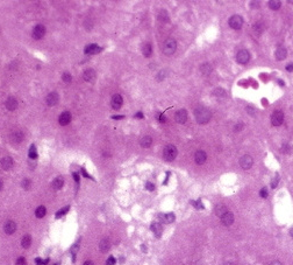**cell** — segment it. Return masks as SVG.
Returning a JSON list of instances; mask_svg holds the SVG:
<instances>
[{"mask_svg": "<svg viewBox=\"0 0 293 265\" xmlns=\"http://www.w3.org/2000/svg\"><path fill=\"white\" fill-rule=\"evenodd\" d=\"M194 117L199 124H207L211 120L212 113L207 108L200 106V108H197L194 110Z\"/></svg>", "mask_w": 293, "mask_h": 265, "instance_id": "1", "label": "cell"}, {"mask_svg": "<svg viewBox=\"0 0 293 265\" xmlns=\"http://www.w3.org/2000/svg\"><path fill=\"white\" fill-rule=\"evenodd\" d=\"M176 48H177V43L173 39H167L162 45V51L167 56L173 54L176 51Z\"/></svg>", "mask_w": 293, "mask_h": 265, "instance_id": "2", "label": "cell"}, {"mask_svg": "<svg viewBox=\"0 0 293 265\" xmlns=\"http://www.w3.org/2000/svg\"><path fill=\"white\" fill-rule=\"evenodd\" d=\"M177 157V149L173 145H167L163 151V158L167 161H172Z\"/></svg>", "mask_w": 293, "mask_h": 265, "instance_id": "3", "label": "cell"}, {"mask_svg": "<svg viewBox=\"0 0 293 265\" xmlns=\"http://www.w3.org/2000/svg\"><path fill=\"white\" fill-rule=\"evenodd\" d=\"M284 122V113L280 110H276L271 115V124L273 126H280Z\"/></svg>", "mask_w": 293, "mask_h": 265, "instance_id": "4", "label": "cell"}, {"mask_svg": "<svg viewBox=\"0 0 293 265\" xmlns=\"http://www.w3.org/2000/svg\"><path fill=\"white\" fill-rule=\"evenodd\" d=\"M228 24L233 29H240L243 26V19L241 15H233V17H230Z\"/></svg>", "mask_w": 293, "mask_h": 265, "instance_id": "5", "label": "cell"}, {"mask_svg": "<svg viewBox=\"0 0 293 265\" xmlns=\"http://www.w3.org/2000/svg\"><path fill=\"white\" fill-rule=\"evenodd\" d=\"M249 58H250V54H249L248 50L242 49L240 50L237 54H236V61L241 64H245V63L249 62Z\"/></svg>", "mask_w": 293, "mask_h": 265, "instance_id": "6", "label": "cell"}, {"mask_svg": "<svg viewBox=\"0 0 293 265\" xmlns=\"http://www.w3.org/2000/svg\"><path fill=\"white\" fill-rule=\"evenodd\" d=\"M252 164H254V160H252V158L250 157L249 154H245V155H243V157L240 159V165L243 170H249V168H251Z\"/></svg>", "mask_w": 293, "mask_h": 265, "instance_id": "7", "label": "cell"}, {"mask_svg": "<svg viewBox=\"0 0 293 265\" xmlns=\"http://www.w3.org/2000/svg\"><path fill=\"white\" fill-rule=\"evenodd\" d=\"M45 34V27L42 25H37L35 28L33 29V37L35 39V40H40V39H42V37L44 36Z\"/></svg>", "mask_w": 293, "mask_h": 265, "instance_id": "8", "label": "cell"}, {"mask_svg": "<svg viewBox=\"0 0 293 265\" xmlns=\"http://www.w3.org/2000/svg\"><path fill=\"white\" fill-rule=\"evenodd\" d=\"M221 223L224 224V225H226V227L232 225V224L234 223V215H233V213L227 211L226 214H224V215L221 216Z\"/></svg>", "mask_w": 293, "mask_h": 265, "instance_id": "9", "label": "cell"}, {"mask_svg": "<svg viewBox=\"0 0 293 265\" xmlns=\"http://www.w3.org/2000/svg\"><path fill=\"white\" fill-rule=\"evenodd\" d=\"M175 119L177 123H179V124H184L185 122H186L187 119V112L186 110H184V109H182V110H178V111L176 112L175 115Z\"/></svg>", "mask_w": 293, "mask_h": 265, "instance_id": "10", "label": "cell"}, {"mask_svg": "<svg viewBox=\"0 0 293 265\" xmlns=\"http://www.w3.org/2000/svg\"><path fill=\"white\" fill-rule=\"evenodd\" d=\"M207 159V154L205 153L203 151H197L194 154V160L198 165H203V162L206 161Z\"/></svg>", "mask_w": 293, "mask_h": 265, "instance_id": "11", "label": "cell"}, {"mask_svg": "<svg viewBox=\"0 0 293 265\" xmlns=\"http://www.w3.org/2000/svg\"><path fill=\"white\" fill-rule=\"evenodd\" d=\"M4 230L7 235H12V234H14L15 230H16L15 222H13V221H7L4 225Z\"/></svg>", "mask_w": 293, "mask_h": 265, "instance_id": "12", "label": "cell"}, {"mask_svg": "<svg viewBox=\"0 0 293 265\" xmlns=\"http://www.w3.org/2000/svg\"><path fill=\"white\" fill-rule=\"evenodd\" d=\"M58 94L57 92H51V94H49L48 96H47V104H48L49 106H54V105H56L57 103H58Z\"/></svg>", "mask_w": 293, "mask_h": 265, "instance_id": "13", "label": "cell"}, {"mask_svg": "<svg viewBox=\"0 0 293 265\" xmlns=\"http://www.w3.org/2000/svg\"><path fill=\"white\" fill-rule=\"evenodd\" d=\"M0 164H1V167H3V170H8L12 168L13 166V159L11 157H4L3 159H1V161H0Z\"/></svg>", "mask_w": 293, "mask_h": 265, "instance_id": "14", "label": "cell"}, {"mask_svg": "<svg viewBox=\"0 0 293 265\" xmlns=\"http://www.w3.org/2000/svg\"><path fill=\"white\" fill-rule=\"evenodd\" d=\"M111 104H112V108L115 109V110H118V109L121 108V105H122L121 95H114L113 97H112V102H111Z\"/></svg>", "mask_w": 293, "mask_h": 265, "instance_id": "15", "label": "cell"}, {"mask_svg": "<svg viewBox=\"0 0 293 265\" xmlns=\"http://www.w3.org/2000/svg\"><path fill=\"white\" fill-rule=\"evenodd\" d=\"M58 122H59V124L61 125H68L71 122V113L68 111L63 112L61 116H59V119H58Z\"/></svg>", "mask_w": 293, "mask_h": 265, "instance_id": "16", "label": "cell"}, {"mask_svg": "<svg viewBox=\"0 0 293 265\" xmlns=\"http://www.w3.org/2000/svg\"><path fill=\"white\" fill-rule=\"evenodd\" d=\"M95 76H97V74H95V71L93 70V69H87V70H85V73H84V79H85L86 82H94V79H95Z\"/></svg>", "mask_w": 293, "mask_h": 265, "instance_id": "17", "label": "cell"}, {"mask_svg": "<svg viewBox=\"0 0 293 265\" xmlns=\"http://www.w3.org/2000/svg\"><path fill=\"white\" fill-rule=\"evenodd\" d=\"M6 108H7L9 111H14V110L18 108V100H16L14 97H8L7 100H6Z\"/></svg>", "mask_w": 293, "mask_h": 265, "instance_id": "18", "label": "cell"}, {"mask_svg": "<svg viewBox=\"0 0 293 265\" xmlns=\"http://www.w3.org/2000/svg\"><path fill=\"white\" fill-rule=\"evenodd\" d=\"M275 55H276V58L278 60V61H281V60H284V58L286 57L287 51H286V49H285L284 47H278V48L276 49Z\"/></svg>", "mask_w": 293, "mask_h": 265, "instance_id": "19", "label": "cell"}, {"mask_svg": "<svg viewBox=\"0 0 293 265\" xmlns=\"http://www.w3.org/2000/svg\"><path fill=\"white\" fill-rule=\"evenodd\" d=\"M100 50H101V48L99 46H97V45H90V46H87L85 48V53L86 54H98V53H100Z\"/></svg>", "mask_w": 293, "mask_h": 265, "instance_id": "20", "label": "cell"}, {"mask_svg": "<svg viewBox=\"0 0 293 265\" xmlns=\"http://www.w3.org/2000/svg\"><path fill=\"white\" fill-rule=\"evenodd\" d=\"M110 248H111V243L107 238H104V240L100 241L99 249H100V251H101V252H107V251L110 250Z\"/></svg>", "mask_w": 293, "mask_h": 265, "instance_id": "21", "label": "cell"}, {"mask_svg": "<svg viewBox=\"0 0 293 265\" xmlns=\"http://www.w3.org/2000/svg\"><path fill=\"white\" fill-rule=\"evenodd\" d=\"M159 219H162L164 223H172L175 221V214L169 213V214H165V215H159Z\"/></svg>", "mask_w": 293, "mask_h": 265, "instance_id": "22", "label": "cell"}, {"mask_svg": "<svg viewBox=\"0 0 293 265\" xmlns=\"http://www.w3.org/2000/svg\"><path fill=\"white\" fill-rule=\"evenodd\" d=\"M151 230H152V232H154L157 237L161 236V235H162V231H163L162 225H161L159 223H152L151 224Z\"/></svg>", "mask_w": 293, "mask_h": 265, "instance_id": "23", "label": "cell"}, {"mask_svg": "<svg viewBox=\"0 0 293 265\" xmlns=\"http://www.w3.org/2000/svg\"><path fill=\"white\" fill-rule=\"evenodd\" d=\"M63 185H64V180H63V178L58 176V178H56L55 180H54L53 188L54 189H56V191H58V189H61L62 187H63Z\"/></svg>", "mask_w": 293, "mask_h": 265, "instance_id": "24", "label": "cell"}, {"mask_svg": "<svg viewBox=\"0 0 293 265\" xmlns=\"http://www.w3.org/2000/svg\"><path fill=\"white\" fill-rule=\"evenodd\" d=\"M227 211H228V209L224 204H218L215 207V214L218 216H220V217L224 215V214H226Z\"/></svg>", "mask_w": 293, "mask_h": 265, "instance_id": "25", "label": "cell"}, {"mask_svg": "<svg viewBox=\"0 0 293 265\" xmlns=\"http://www.w3.org/2000/svg\"><path fill=\"white\" fill-rule=\"evenodd\" d=\"M30 244H32V237L29 236V235H24L22 237V240H21V245L24 249H28L30 246Z\"/></svg>", "mask_w": 293, "mask_h": 265, "instance_id": "26", "label": "cell"}, {"mask_svg": "<svg viewBox=\"0 0 293 265\" xmlns=\"http://www.w3.org/2000/svg\"><path fill=\"white\" fill-rule=\"evenodd\" d=\"M151 144H152V139H151V137H149V136H144V137L141 139V146H142V147L148 149V147H150Z\"/></svg>", "mask_w": 293, "mask_h": 265, "instance_id": "27", "label": "cell"}, {"mask_svg": "<svg viewBox=\"0 0 293 265\" xmlns=\"http://www.w3.org/2000/svg\"><path fill=\"white\" fill-rule=\"evenodd\" d=\"M23 139V133L20 131H16L12 134V141L13 143H21Z\"/></svg>", "mask_w": 293, "mask_h": 265, "instance_id": "28", "label": "cell"}, {"mask_svg": "<svg viewBox=\"0 0 293 265\" xmlns=\"http://www.w3.org/2000/svg\"><path fill=\"white\" fill-rule=\"evenodd\" d=\"M143 55L146 56V57H150L151 54H152V48H151V45L150 43H146L144 46H143Z\"/></svg>", "mask_w": 293, "mask_h": 265, "instance_id": "29", "label": "cell"}, {"mask_svg": "<svg viewBox=\"0 0 293 265\" xmlns=\"http://www.w3.org/2000/svg\"><path fill=\"white\" fill-rule=\"evenodd\" d=\"M200 71L203 73V75H209L212 71V67L209 63H203V64H201V67H200Z\"/></svg>", "mask_w": 293, "mask_h": 265, "instance_id": "30", "label": "cell"}, {"mask_svg": "<svg viewBox=\"0 0 293 265\" xmlns=\"http://www.w3.org/2000/svg\"><path fill=\"white\" fill-rule=\"evenodd\" d=\"M280 5H281V3L279 0H270V1H269V7L271 9H273V11H277V9L280 8Z\"/></svg>", "mask_w": 293, "mask_h": 265, "instance_id": "31", "label": "cell"}, {"mask_svg": "<svg viewBox=\"0 0 293 265\" xmlns=\"http://www.w3.org/2000/svg\"><path fill=\"white\" fill-rule=\"evenodd\" d=\"M45 207H43V206H40V207L37 208L36 211H35V215H36V217H39V219H42L43 216L45 215Z\"/></svg>", "mask_w": 293, "mask_h": 265, "instance_id": "32", "label": "cell"}, {"mask_svg": "<svg viewBox=\"0 0 293 265\" xmlns=\"http://www.w3.org/2000/svg\"><path fill=\"white\" fill-rule=\"evenodd\" d=\"M36 157H37L36 147H35V145H32L30 146V149H29V158H32V159H36Z\"/></svg>", "mask_w": 293, "mask_h": 265, "instance_id": "33", "label": "cell"}, {"mask_svg": "<svg viewBox=\"0 0 293 265\" xmlns=\"http://www.w3.org/2000/svg\"><path fill=\"white\" fill-rule=\"evenodd\" d=\"M158 17H159V20H162L163 22H167V21H169V17H167V13L165 12V11H161Z\"/></svg>", "mask_w": 293, "mask_h": 265, "instance_id": "34", "label": "cell"}, {"mask_svg": "<svg viewBox=\"0 0 293 265\" xmlns=\"http://www.w3.org/2000/svg\"><path fill=\"white\" fill-rule=\"evenodd\" d=\"M70 209V207H65V208H63V209H61L59 211H57V214H56V217L57 219H59L61 216H63L64 214H66L68 213V210Z\"/></svg>", "mask_w": 293, "mask_h": 265, "instance_id": "35", "label": "cell"}, {"mask_svg": "<svg viewBox=\"0 0 293 265\" xmlns=\"http://www.w3.org/2000/svg\"><path fill=\"white\" fill-rule=\"evenodd\" d=\"M191 203L194 206L195 208H197V209H203V208H205L203 207V202H201L200 200H198V201H191Z\"/></svg>", "mask_w": 293, "mask_h": 265, "instance_id": "36", "label": "cell"}, {"mask_svg": "<svg viewBox=\"0 0 293 265\" xmlns=\"http://www.w3.org/2000/svg\"><path fill=\"white\" fill-rule=\"evenodd\" d=\"M214 95L215 96H224L226 95V92H224V89H221V88H216L215 90H214Z\"/></svg>", "mask_w": 293, "mask_h": 265, "instance_id": "37", "label": "cell"}, {"mask_svg": "<svg viewBox=\"0 0 293 265\" xmlns=\"http://www.w3.org/2000/svg\"><path fill=\"white\" fill-rule=\"evenodd\" d=\"M62 78H63V81H64L65 83H70L71 82V75H70L69 73H64L63 76H62Z\"/></svg>", "mask_w": 293, "mask_h": 265, "instance_id": "38", "label": "cell"}, {"mask_svg": "<svg viewBox=\"0 0 293 265\" xmlns=\"http://www.w3.org/2000/svg\"><path fill=\"white\" fill-rule=\"evenodd\" d=\"M281 152H284V153L289 154L290 152H291V146H290L289 144H284V145H283V147H281Z\"/></svg>", "mask_w": 293, "mask_h": 265, "instance_id": "39", "label": "cell"}, {"mask_svg": "<svg viewBox=\"0 0 293 265\" xmlns=\"http://www.w3.org/2000/svg\"><path fill=\"white\" fill-rule=\"evenodd\" d=\"M30 185H32V182H30V180H28V179H24L23 181H22V187H23L24 189H29Z\"/></svg>", "mask_w": 293, "mask_h": 265, "instance_id": "40", "label": "cell"}, {"mask_svg": "<svg viewBox=\"0 0 293 265\" xmlns=\"http://www.w3.org/2000/svg\"><path fill=\"white\" fill-rule=\"evenodd\" d=\"M260 197L266 199V197H268V189H266V188H262L260 192Z\"/></svg>", "mask_w": 293, "mask_h": 265, "instance_id": "41", "label": "cell"}, {"mask_svg": "<svg viewBox=\"0 0 293 265\" xmlns=\"http://www.w3.org/2000/svg\"><path fill=\"white\" fill-rule=\"evenodd\" d=\"M254 30H255V32H257L258 34L262 33V30H263V29L260 28V22H257L256 25L254 26Z\"/></svg>", "mask_w": 293, "mask_h": 265, "instance_id": "42", "label": "cell"}, {"mask_svg": "<svg viewBox=\"0 0 293 265\" xmlns=\"http://www.w3.org/2000/svg\"><path fill=\"white\" fill-rule=\"evenodd\" d=\"M16 265H27V263H26V259H24L23 257L18 258V261H16Z\"/></svg>", "mask_w": 293, "mask_h": 265, "instance_id": "43", "label": "cell"}, {"mask_svg": "<svg viewBox=\"0 0 293 265\" xmlns=\"http://www.w3.org/2000/svg\"><path fill=\"white\" fill-rule=\"evenodd\" d=\"M278 181H279V176H278V175H276V178L273 179L272 182H271V187H272V188H276L277 185H278Z\"/></svg>", "mask_w": 293, "mask_h": 265, "instance_id": "44", "label": "cell"}, {"mask_svg": "<svg viewBox=\"0 0 293 265\" xmlns=\"http://www.w3.org/2000/svg\"><path fill=\"white\" fill-rule=\"evenodd\" d=\"M106 264L107 265H114L115 264V258L114 257H108V259H107V262H106Z\"/></svg>", "mask_w": 293, "mask_h": 265, "instance_id": "45", "label": "cell"}, {"mask_svg": "<svg viewBox=\"0 0 293 265\" xmlns=\"http://www.w3.org/2000/svg\"><path fill=\"white\" fill-rule=\"evenodd\" d=\"M146 189H148V191H154L155 189V186L151 182H146Z\"/></svg>", "mask_w": 293, "mask_h": 265, "instance_id": "46", "label": "cell"}, {"mask_svg": "<svg viewBox=\"0 0 293 265\" xmlns=\"http://www.w3.org/2000/svg\"><path fill=\"white\" fill-rule=\"evenodd\" d=\"M73 179H75L76 183H79V175H78V173H73Z\"/></svg>", "mask_w": 293, "mask_h": 265, "instance_id": "47", "label": "cell"}, {"mask_svg": "<svg viewBox=\"0 0 293 265\" xmlns=\"http://www.w3.org/2000/svg\"><path fill=\"white\" fill-rule=\"evenodd\" d=\"M286 70L287 71H293V63H290L286 66Z\"/></svg>", "mask_w": 293, "mask_h": 265, "instance_id": "48", "label": "cell"}, {"mask_svg": "<svg viewBox=\"0 0 293 265\" xmlns=\"http://www.w3.org/2000/svg\"><path fill=\"white\" fill-rule=\"evenodd\" d=\"M269 265H283V264H281L279 261H273V262H271V263H270Z\"/></svg>", "mask_w": 293, "mask_h": 265, "instance_id": "49", "label": "cell"}, {"mask_svg": "<svg viewBox=\"0 0 293 265\" xmlns=\"http://www.w3.org/2000/svg\"><path fill=\"white\" fill-rule=\"evenodd\" d=\"M135 117H136V118H140V119H141V118H143V113H142V112H137V113L135 115Z\"/></svg>", "mask_w": 293, "mask_h": 265, "instance_id": "50", "label": "cell"}, {"mask_svg": "<svg viewBox=\"0 0 293 265\" xmlns=\"http://www.w3.org/2000/svg\"><path fill=\"white\" fill-rule=\"evenodd\" d=\"M242 128H243V124H239V125H236L235 130L237 131V130H242Z\"/></svg>", "mask_w": 293, "mask_h": 265, "instance_id": "51", "label": "cell"}, {"mask_svg": "<svg viewBox=\"0 0 293 265\" xmlns=\"http://www.w3.org/2000/svg\"><path fill=\"white\" fill-rule=\"evenodd\" d=\"M159 120L161 122H165V116L164 115H159Z\"/></svg>", "mask_w": 293, "mask_h": 265, "instance_id": "52", "label": "cell"}, {"mask_svg": "<svg viewBox=\"0 0 293 265\" xmlns=\"http://www.w3.org/2000/svg\"><path fill=\"white\" fill-rule=\"evenodd\" d=\"M112 118H113V119H122L123 116H112Z\"/></svg>", "mask_w": 293, "mask_h": 265, "instance_id": "53", "label": "cell"}, {"mask_svg": "<svg viewBox=\"0 0 293 265\" xmlns=\"http://www.w3.org/2000/svg\"><path fill=\"white\" fill-rule=\"evenodd\" d=\"M84 265H93V263L91 261H86L85 263H84Z\"/></svg>", "mask_w": 293, "mask_h": 265, "instance_id": "54", "label": "cell"}, {"mask_svg": "<svg viewBox=\"0 0 293 265\" xmlns=\"http://www.w3.org/2000/svg\"><path fill=\"white\" fill-rule=\"evenodd\" d=\"M290 235H291V237L293 238V227L291 229H290Z\"/></svg>", "mask_w": 293, "mask_h": 265, "instance_id": "55", "label": "cell"}, {"mask_svg": "<svg viewBox=\"0 0 293 265\" xmlns=\"http://www.w3.org/2000/svg\"><path fill=\"white\" fill-rule=\"evenodd\" d=\"M83 174H84V176H86V178H87V176H89V174L86 173V172H85V170H83Z\"/></svg>", "mask_w": 293, "mask_h": 265, "instance_id": "56", "label": "cell"}, {"mask_svg": "<svg viewBox=\"0 0 293 265\" xmlns=\"http://www.w3.org/2000/svg\"><path fill=\"white\" fill-rule=\"evenodd\" d=\"M1 188H3V181L0 180V191H1Z\"/></svg>", "mask_w": 293, "mask_h": 265, "instance_id": "57", "label": "cell"}, {"mask_svg": "<svg viewBox=\"0 0 293 265\" xmlns=\"http://www.w3.org/2000/svg\"><path fill=\"white\" fill-rule=\"evenodd\" d=\"M224 265H233L232 263H224Z\"/></svg>", "mask_w": 293, "mask_h": 265, "instance_id": "58", "label": "cell"}]
</instances>
